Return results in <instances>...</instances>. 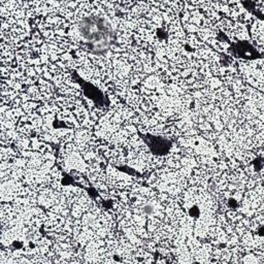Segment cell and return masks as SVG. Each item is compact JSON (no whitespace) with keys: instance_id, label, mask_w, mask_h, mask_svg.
<instances>
[{"instance_id":"6da1fadb","label":"cell","mask_w":264,"mask_h":264,"mask_svg":"<svg viewBox=\"0 0 264 264\" xmlns=\"http://www.w3.org/2000/svg\"><path fill=\"white\" fill-rule=\"evenodd\" d=\"M252 39L255 42V47L261 55L263 52V21L256 19L252 23Z\"/></svg>"}]
</instances>
